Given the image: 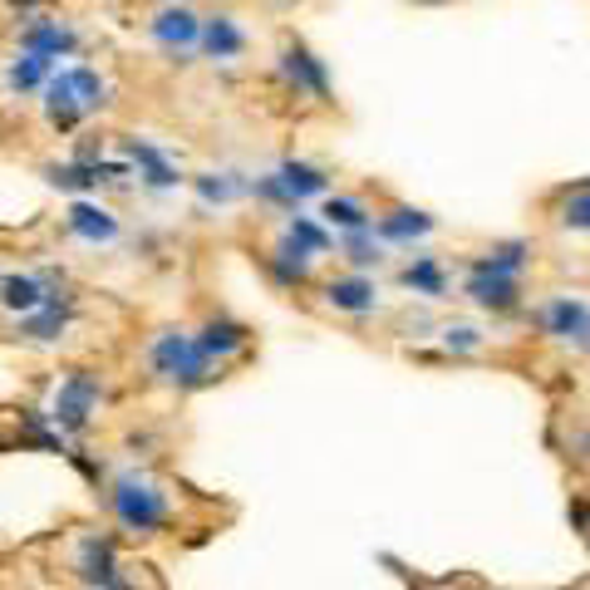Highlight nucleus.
Segmentation results:
<instances>
[{
	"instance_id": "32",
	"label": "nucleus",
	"mask_w": 590,
	"mask_h": 590,
	"mask_svg": "<svg viewBox=\"0 0 590 590\" xmlns=\"http://www.w3.org/2000/svg\"><path fill=\"white\" fill-rule=\"evenodd\" d=\"M108 590H143V586H138V580H114Z\"/></svg>"
},
{
	"instance_id": "8",
	"label": "nucleus",
	"mask_w": 590,
	"mask_h": 590,
	"mask_svg": "<svg viewBox=\"0 0 590 590\" xmlns=\"http://www.w3.org/2000/svg\"><path fill=\"white\" fill-rule=\"evenodd\" d=\"M374 232H379V241H389V246H413V241H423V236L433 232V216L428 212H418V206H389V212L374 222Z\"/></svg>"
},
{
	"instance_id": "28",
	"label": "nucleus",
	"mask_w": 590,
	"mask_h": 590,
	"mask_svg": "<svg viewBox=\"0 0 590 590\" xmlns=\"http://www.w3.org/2000/svg\"><path fill=\"white\" fill-rule=\"evenodd\" d=\"M369 232H374V226H369ZM369 232H344V251H350V261L359 266V271H364V266H379L384 261L379 241H369Z\"/></svg>"
},
{
	"instance_id": "34",
	"label": "nucleus",
	"mask_w": 590,
	"mask_h": 590,
	"mask_svg": "<svg viewBox=\"0 0 590 590\" xmlns=\"http://www.w3.org/2000/svg\"><path fill=\"white\" fill-rule=\"evenodd\" d=\"M586 192H590V177H586Z\"/></svg>"
},
{
	"instance_id": "31",
	"label": "nucleus",
	"mask_w": 590,
	"mask_h": 590,
	"mask_svg": "<svg viewBox=\"0 0 590 590\" xmlns=\"http://www.w3.org/2000/svg\"><path fill=\"white\" fill-rule=\"evenodd\" d=\"M442 344L458 354H472V350H482V334L472 330V324H448V330H442Z\"/></svg>"
},
{
	"instance_id": "17",
	"label": "nucleus",
	"mask_w": 590,
	"mask_h": 590,
	"mask_svg": "<svg viewBox=\"0 0 590 590\" xmlns=\"http://www.w3.org/2000/svg\"><path fill=\"white\" fill-rule=\"evenodd\" d=\"M79 580H88V586H114V546L108 541H98V536H88L84 541V551H79Z\"/></svg>"
},
{
	"instance_id": "33",
	"label": "nucleus",
	"mask_w": 590,
	"mask_h": 590,
	"mask_svg": "<svg viewBox=\"0 0 590 590\" xmlns=\"http://www.w3.org/2000/svg\"><path fill=\"white\" fill-rule=\"evenodd\" d=\"M438 590H472V586H452V580H448V586H438Z\"/></svg>"
},
{
	"instance_id": "30",
	"label": "nucleus",
	"mask_w": 590,
	"mask_h": 590,
	"mask_svg": "<svg viewBox=\"0 0 590 590\" xmlns=\"http://www.w3.org/2000/svg\"><path fill=\"white\" fill-rule=\"evenodd\" d=\"M256 197H266V202H275V206H291V212H295V206H300V202H295V197H291V187H285L275 173L256 177Z\"/></svg>"
},
{
	"instance_id": "9",
	"label": "nucleus",
	"mask_w": 590,
	"mask_h": 590,
	"mask_svg": "<svg viewBox=\"0 0 590 590\" xmlns=\"http://www.w3.org/2000/svg\"><path fill=\"white\" fill-rule=\"evenodd\" d=\"M527 266H531V241L511 236V241L487 246V256H477L468 271H477V275H511V281H521V271H527Z\"/></svg>"
},
{
	"instance_id": "13",
	"label": "nucleus",
	"mask_w": 590,
	"mask_h": 590,
	"mask_svg": "<svg viewBox=\"0 0 590 590\" xmlns=\"http://www.w3.org/2000/svg\"><path fill=\"white\" fill-rule=\"evenodd\" d=\"M64 222H69V232L84 236V241H114L118 236V216L98 202H74L64 212Z\"/></svg>"
},
{
	"instance_id": "14",
	"label": "nucleus",
	"mask_w": 590,
	"mask_h": 590,
	"mask_svg": "<svg viewBox=\"0 0 590 590\" xmlns=\"http://www.w3.org/2000/svg\"><path fill=\"white\" fill-rule=\"evenodd\" d=\"M20 45H25V55H45V59H55V55H69V49H74V35H69V30L59 25V20L39 15V20H30V25H25Z\"/></svg>"
},
{
	"instance_id": "29",
	"label": "nucleus",
	"mask_w": 590,
	"mask_h": 590,
	"mask_svg": "<svg viewBox=\"0 0 590 590\" xmlns=\"http://www.w3.org/2000/svg\"><path fill=\"white\" fill-rule=\"evenodd\" d=\"M236 192H241V182H232V177H216V173L197 177V197L202 202H232Z\"/></svg>"
},
{
	"instance_id": "2",
	"label": "nucleus",
	"mask_w": 590,
	"mask_h": 590,
	"mask_svg": "<svg viewBox=\"0 0 590 590\" xmlns=\"http://www.w3.org/2000/svg\"><path fill=\"white\" fill-rule=\"evenodd\" d=\"M114 511L128 531H157L167 521V497L148 477H123L114 487Z\"/></svg>"
},
{
	"instance_id": "20",
	"label": "nucleus",
	"mask_w": 590,
	"mask_h": 590,
	"mask_svg": "<svg viewBox=\"0 0 590 590\" xmlns=\"http://www.w3.org/2000/svg\"><path fill=\"white\" fill-rule=\"evenodd\" d=\"M324 222L340 226V232H369L374 212L359 202V197H324Z\"/></svg>"
},
{
	"instance_id": "18",
	"label": "nucleus",
	"mask_w": 590,
	"mask_h": 590,
	"mask_svg": "<svg viewBox=\"0 0 590 590\" xmlns=\"http://www.w3.org/2000/svg\"><path fill=\"white\" fill-rule=\"evenodd\" d=\"M399 281L409 285L413 295H428V300H438V295L448 291V275H442V261H438V256H418L413 266H403Z\"/></svg>"
},
{
	"instance_id": "25",
	"label": "nucleus",
	"mask_w": 590,
	"mask_h": 590,
	"mask_svg": "<svg viewBox=\"0 0 590 590\" xmlns=\"http://www.w3.org/2000/svg\"><path fill=\"white\" fill-rule=\"evenodd\" d=\"M285 236H291L295 246H305V251H310V256L330 251V232H324V226H315L310 216H300V212L291 216V226H285Z\"/></svg>"
},
{
	"instance_id": "26",
	"label": "nucleus",
	"mask_w": 590,
	"mask_h": 590,
	"mask_svg": "<svg viewBox=\"0 0 590 590\" xmlns=\"http://www.w3.org/2000/svg\"><path fill=\"white\" fill-rule=\"evenodd\" d=\"M49 59L45 55H20L15 64H10V84L15 88H35V84H49Z\"/></svg>"
},
{
	"instance_id": "15",
	"label": "nucleus",
	"mask_w": 590,
	"mask_h": 590,
	"mask_svg": "<svg viewBox=\"0 0 590 590\" xmlns=\"http://www.w3.org/2000/svg\"><path fill=\"white\" fill-rule=\"evenodd\" d=\"M202 49L212 59H236L246 49V35H241V25H236L232 15H212V20H202Z\"/></svg>"
},
{
	"instance_id": "24",
	"label": "nucleus",
	"mask_w": 590,
	"mask_h": 590,
	"mask_svg": "<svg viewBox=\"0 0 590 590\" xmlns=\"http://www.w3.org/2000/svg\"><path fill=\"white\" fill-rule=\"evenodd\" d=\"M556 222L566 226V232H590V192L580 187V192H566L556 206Z\"/></svg>"
},
{
	"instance_id": "10",
	"label": "nucleus",
	"mask_w": 590,
	"mask_h": 590,
	"mask_svg": "<svg viewBox=\"0 0 590 590\" xmlns=\"http://www.w3.org/2000/svg\"><path fill=\"white\" fill-rule=\"evenodd\" d=\"M49 300H55V295L45 291V281H39V275H0V305H5V310H15L20 320H25V315H35V310H45Z\"/></svg>"
},
{
	"instance_id": "1",
	"label": "nucleus",
	"mask_w": 590,
	"mask_h": 590,
	"mask_svg": "<svg viewBox=\"0 0 590 590\" xmlns=\"http://www.w3.org/2000/svg\"><path fill=\"white\" fill-rule=\"evenodd\" d=\"M148 364H153L157 379L167 384H182V389H192V384H206L212 379V359H206L202 350H197V340H187L182 330H167L153 340V350H148Z\"/></svg>"
},
{
	"instance_id": "7",
	"label": "nucleus",
	"mask_w": 590,
	"mask_h": 590,
	"mask_svg": "<svg viewBox=\"0 0 590 590\" xmlns=\"http://www.w3.org/2000/svg\"><path fill=\"white\" fill-rule=\"evenodd\" d=\"M462 295H468L472 305H482V310H492V315H507V310H517V305H521V281H511V275H477V271H468Z\"/></svg>"
},
{
	"instance_id": "5",
	"label": "nucleus",
	"mask_w": 590,
	"mask_h": 590,
	"mask_svg": "<svg viewBox=\"0 0 590 590\" xmlns=\"http://www.w3.org/2000/svg\"><path fill=\"white\" fill-rule=\"evenodd\" d=\"M148 30H153V39L163 49H192V45H202V20H197L192 5H157L153 20H148Z\"/></svg>"
},
{
	"instance_id": "12",
	"label": "nucleus",
	"mask_w": 590,
	"mask_h": 590,
	"mask_svg": "<svg viewBox=\"0 0 590 590\" xmlns=\"http://www.w3.org/2000/svg\"><path fill=\"white\" fill-rule=\"evenodd\" d=\"M45 108H49V118H55L59 128H74L79 118L88 114L84 98H79V88H74V74H69V69H59V74L45 84Z\"/></svg>"
},
{
	"instance_id": "27",
	"label": "nucleus",
	"mask_w": 590,
	"mask_h": 590,
	"mask_svg": "<svg viewBox=\"0 0 590 590\" xmlns=\"http://www.w3.org/2000/svg\"><path fill=\"white\" fill-rule=\"evenodd\" d=\"M69 74H74V88H79V98H84V108H104L108 104V84L104 79L94 74V69H69Z\"/></svg>"
},
{
	"instance_id": "16",
	"label": "nucleus",
	"mask_w": 590,
	"mask_h": 590,
	"mask_svg": "<svg viewBox=\"0 0 590 590\" xmlns=\"http://www.w3.org/2000/svg\"><path fill=\"white\" fill-rule=\"evenodd\" d=\"M266 266H271V275L281 285H300V281H310V266H315V256L305 251V246H295L291 236H285L281 246H275L271 256H266Z\"/></svg>"
},
{
	"instance_id": "23",
	"label": "nucleus",
	"mask_w": 590,
	"mask_h": 590,
	"mask_svg": "<svg viewBox=\"0 0 590 590\" xmlns=\"http://www.w3.org/2000/svg\"><path fill=\"white\" fill-rule=\"evenodd\" d=\"M64 305L59 300H49L45 310H35V315H25V320H20V334H30V340H55L59 330H64Z\"/></svg>"
},
{
	"instance_id": "6",
	"label": "nucleus",
	"mask_w": 590,
	"mask_h": 590,
	"mask_svg": "<svg viewBox=\"0 0 590 590\" xmlns=\"http://www.w3.org/2000/svg\"><path fill=\"white\" fill-rule=\"evenodd\" d=\"M324 305H330V310H344V315H369V310H379V285L364 271L334 275V281H324Z\"/></svg>"
},
{
	"instance_id": "19",
	"label": "nucleus",
	"mask_w": 590,
	"mask_h": 590,
	"mask_svg": "<svg viewBox=\"0 0 590 590\" xmlns=\"http://www.w3.org/2000/svg\"><path fill=\"white\" fill-rule=\"evenodd\" d=\"M275 177H281V182L291 187V197H295V202H305V197H320L324 187H330V177H324L320 167H310V163H295V157H285V163L275 167Z\"/></svg>"
},
{
	"instance_id": "11",
	"label": "nucleus",
	"mask_w": 590,
	"mask_h": 590,
	"mask_svg": "<svg viewBox=\"0 0 590 590\" xmlns=\"http://www.w3.org/2000/svg\"><path fill=\"white\" fill-rule=\"evenodd\" d=\"M281 69H285V79H291L295 88H305V94H315V98H330V79H324V64L310 55L305 45H291L281 55Z\"/></svg>"
},
{
	"instance_id": "3",
	"label": "nucleus",
	"mask_w": 590,
	"mask_h": 590,
	"mask_svg": "<svg viewBox=\"0 0 590 590\" xmlns=\"http://www.w3.org/2000/svg\"><path fill=\"white\" fill-rule=\"evenodd\" d=\"M536 324H541L546 340L576 344L580 334L590 330V300H586V295H551V300L536 310Z\"/></svg>"
},
{
	"instance_id": "22",
	"label": "nucleus",
	"mask_w": 590,
	"mask_h": 590,
	"mask_svg": "<svg viewBox=\"0 0 590 590\" xmlns=\"http://www.w3.org/2000/svg\"><path fill=\"white\" fill-rule=\"evenodd\" d=\"M246 344V330L241 324H232V320H212L202 330V340H197V350L206 354V359H222V354H232V350H241Z\"/></svg>"
},
{
	"instance_id": "21",
	"label": "nucleus",
	"mask_w": 590,
	"mask_h": 590,
	"mask_svg": "<svg viewBox=\"0 0 590 590\" xmlns=\"http://www.w3.org/2000/svg\"><path fill=\"white\" fill-rule=\"evenodd\" d=\"M128 157L143 167V182H148V187H173V182H177V167L167 163L157 148H148V143H138V138H128Z\"/></svg>"
},
{
	"instance_id": "4",
	"label": "nucleus",
	"mask_w": 590,
	"mask_h": 590,
	"mask_svg": "<svg viewBox=\"0 0 590 590\" xmlns=\"http://www.w3.org/2000/svg\"><path fill=\"white\" fill-rule=\"evenodd\" d=\"M94 403H98V379L84 369H74L55 393V423L64 433H79L88 423V413H94Z\"/></svg>"
}]
</instances>
